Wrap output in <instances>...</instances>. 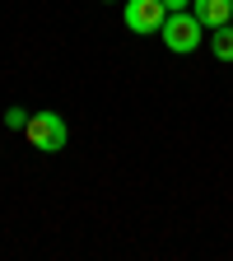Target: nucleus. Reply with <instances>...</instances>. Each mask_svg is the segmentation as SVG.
I'll return each mask as SVG.
<instances>
[{"instance_id": "f257e3e1", "label": "nucleus", "mask_w": 233, "mask_h": 261, "mask_svg": "<svg viewBox=\"0 0 233 261\" xmlns=\"http://www.w3.org/2000/svg\"><path fill=\"white\" fill-rule=\"evenodd\" d=\"M159 38H163V47H168V51L187 56V51H196V47L205 42V23L196 19L191 10H177V14H168V19H163Z\"/></svg>"}, {"instance_id": "f03ea898", "label": "nucleus", "mask_w": 233, "mask_h": 261, "mask_svg": "<svg viewBox=\"0 0 233 261\" xmlns=\"http://www.w3.org/2000/svg\"><path fill=\"white\" fill-rule=\"evenodd\" d=\"M28 145L38 154H61L65 140H70V130H65V117L61 112H28V126H23Z\"/></svg>"}, {"instance_id": "7ed1b4c3", "label": "nucleus", "mask_w": 233, "mask_h": 261, "mask_svg": "<svg viewBox=\"0 0 233 261\" xmlns=\"http://www.w3.org/2000/svg\"><path fill=\"white\" fill-rule=\"evenodd\" d=\"M121 19H126V28L136 38H149V33L163 28L168 10H163V0H121Z\"/></svg>"}, {"instance_id": "20e7f679", "label": "nucleus", "mask_w": 233, "mask_h": 261, "mask_svg": "<svg viewBox=\"0 0 233 261\" xmlns=\"http://www.w3.org/2000/svg\"><path fill=\"white\" fill-rule=\"evenodd\" d=\"M191 14L201 19L205 28H219L233 19V0H191Z\"/></svg>"}, {"instance_id": "39448f33", "label": "nucleus", "mask_w": 233, "mask_h": 261, "mask_svg": "<svg viewBox=\"0 0 233 261\" xmlns=\"http://www.w3.org/2000/svg\"><path fill=\"white\" fill-rule=\"evenodd\" d=\"M215 38H210V51L219 56V61H233V23H219V28H210Z\"/></svg>"}, {"instance_id": "423d86ee", "label": "nucleus", "mask_w": 233, "mask_h": 261, "mask_svg": "<svg viewBox=\"0 0 233 261\" xmlns=\"http://www.w3.org/2000/svg\"><path fill=\"white\" fill-rule=\"evenodd\" d=\"M5 126H10V130H23V126H28V112H23V108H10V112H5Z\"/></svg>"}, {"instance_id": "0eeeda50", "label": "nucleus", "mask_w": 233, "mask_h": 261, "mask_svg": "<svg viewBox=\"0 0 233 261\" xmlns=\"http://www.w3.org/2000/svg\"><path fill=\"white\" fill-rule=\"evenodd\" d=\"M163 10H168V14H177V10H191V0H163Z\"/></svg>"}, {"instance_id": "6e6552de", "label": "nucleus", "mask_w": 233, "mask_h": 261, "mask_svg": "<svg viewBox=\"0 0 233 261\" xmlns=\"http://www.w3.org/2000/svg\"><path fill=\"white\" fill-rule=\"evenodd\" d=\"M108 5H121V0H108Z\"/></svg>"}]
</instances>
